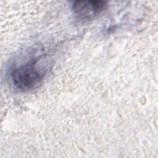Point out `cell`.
I'll return each mask as SVG.
<instances>
[{"instance_id": "cell-1", "label": "cell", "mask_w": 158, "mask_h": 158, "mask_svg": "<svg viewBox=\"0 0 158 158\" xmlns=\"http://www.w3.org/2000/svg\"><path fill=\"white\" fill-rule=\"evenodd\" d=\"M38 60L37 58L29 59L12 70L10 78L15 88L27 91L41 83L45 75V71L38 65Z\"/></svg>"}, {"instance_id": "cell-2", "label": "cell", "mask_w": 158, "mask_h": 158, "mask_svg": "<svg viewBox=\"0 0 158 158\" xmlns=\"http://www.w3.org/2000/svg\"><path fill=\"white\" fill-rule=\"evenodd\" d=\"M107 7L103 1H78L73 2L75 14L82 19H90L101 13Z\"/></svg>"}]
</instances>
